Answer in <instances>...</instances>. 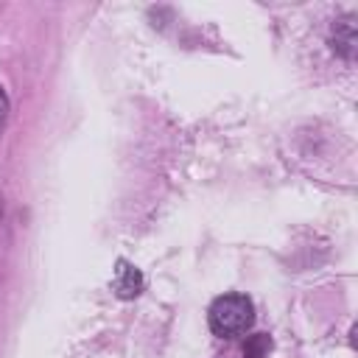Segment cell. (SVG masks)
<instances>
[{
    "label": "cell",
    "mask_w": 358,
    "mask_h": 358,
    "mask_svg": "<svg viewBox=\"0 0 358 358\" xmlns=\"http://www.w3.org/2000/svg\"><path fill=\"white\" fill-rule=\"evenodd\" d=\"M112 288H115V294H117L120 299H134V296L143 291V274H140L129 260H117Z\"/></svg>",
    "instance_id": "obj_2"
},
{
    "label": "cell",
    "mask_w": 358,
    "mask_h": 358,
    "mask_svg": "<svg viewBox=\"0 0 358 358\" xmlns=\"http://www.w3.org/2000/svg\"><path fill=\"white\" fill-rule=\"evenodd\" d=\"M207 322L215 336L246 333L249 324L255 322V305L246 294H224V296L213 299V305L207 310Z\"/></svg>",
    "instance_id": "obj_1"
},
{
    "label": "cell",
    "mask_w": 358,
    "mask_h": 358,
    "mask_svg": "<svg viewBox=\"0 0 358 358\" xmlns=\"http://www.w3.org/2000/svg\"><path fill=\"white\" fill-rule=\"evenodd\" d=\"M355 45H358V34H355V22L352 17H341L333 31H330V48L341 56V59H352L355 56Z\"/></svg>",
    "instance_id": "obj_3"
},
{
    "label": "cell",
    "mask_w": 358,
    "mask_h": 358,
    "mask_svg": "<svg viewBox=\"0 0 358 358\" xmlns=\"http://www.w3.org/2000/svg\"><path fill=\"white\" fill-rule=\"evenodd\" d=\"M6 109H8V101H6V92L0 87V126H3V117H6Z\"/></svg>",
    "instance_id": "obj_5"
},
{
    "label": "cell",
    "mask_w": 358,
    "mask_h": 358,
    "mask_svg": "<svg viewBox=\"0 0 358 358\" xmlns=\"http://www.w3.org/2000/svg\"><path fill=\"white\" fill-rule=\"evenodd\" d=\"M271 352V336L268 333H252L243 341V358H268Z\"/></svg>",
    "instance_id": "obj_4"
}]
</instances>
